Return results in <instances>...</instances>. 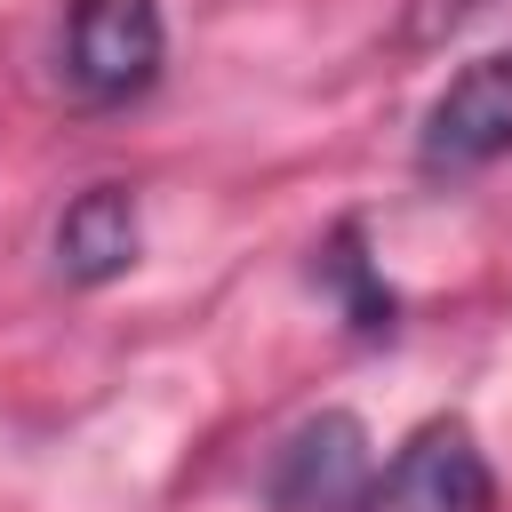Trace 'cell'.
Listing matches in <instances>:
<instances>
[{
  "label": "cell",
  "mask_w": 512,
  "mask_h": 512,
  "mask_svg": "<svg viewBox=\"0 0 512 512\" xmlns=\"http://www.w3.org/2000/svg\"><path fill=\"white\" fill-rule=\"evenodd\" d=\"M512 152V48L472 56L424 112L416 128V160L424 176H480Z\"/></svg>",
  "instance_id": "obj_2"
},
{
  "label": "cell",
  "mask_w": 512,
  "mask_h": 512,
  "mask_svg": "<svg viewBox=\"0 0 512 512\" xmlns=\"http://www.w3.org/2000/svg\"><path fill=\"white\" fill-rule=\"evenodd\" d=\"M360 512H496V472L480 456V440L456 416H432L424 432H408V448L368 480Z\"/></svg>",
  "instance_id": "obj_3"
},
{
  "label": "cell",
  "mask_w": 512,
  "mask_h": 512,
  "mask_svg": "<svg viewBox=\"0 0 512 512\" xmlns=\"http://www.w3.org/2000/svg\"><path fill=\"white\" fill-rule=\"evenodd\" d=\"M376 464H368V424L344 408H320L312 424H296L272 456V512H360Z\"/></svg>",
  "instance_id": "obj_4"
},
{
  "label": "cell",
  "mask_w": 512,
  "mask_h": 512,
  "mask_svg": "<svg viewBox=\"0 0 512 512\" xmlns=\"http://www.w3.org/2000/svg\"><path fill=\"white\" fill-rule=\"evenodd\" d=\"M168 24L160 0H72L64 16V88L80 104H128L160 80Z\"/></svg>",
  "instance_id": "obj_1"
},
{
  "label": "cell",
  "mask_w": 512,
  "mask_h": 512,
  "mask_svg": "<svg viewBox=\"0 0 512 512\" xmlns=\"http://www.w3.org/2000/svg\"><path fill=\"white\" fill-rule=\"evenodd\" d=\"M144 232H136V200L120 184H88L64 216H56V272L72 288H104L136 264Z\"/></svg>",
  "instance_id": "obj_5"
},
{
  "label": "cell",
  "mask_w": 512,
  "mask_h": 512,
  "mask_svg": "<svg viewBox=\"0 0 512 512\" xmlns=\"http://www.w3.org/2000/svg\"><path fill=\"white\" fill-rule=\"evenodd\" d=\"M328 280H344V296H352V328H360V336H384V328H392V296L368 280V264H360V232H352V224H344L336 248H328Z\"/></svg>",
  "instance_id": "obj_6"
}]
</instances>
